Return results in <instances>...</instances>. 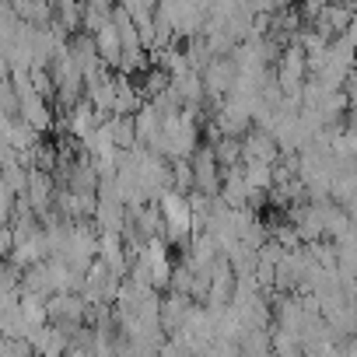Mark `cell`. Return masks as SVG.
I'll return each mask as SVG.
<instances>
[{
	"label": "cell",
	"mask_w": 357,
	"mask_h": 357,
	"mask_svg": "<svg viewBox=\"0 0 357 357\" xmlns=\"http://www.w3.org/2000/svg\"><path fill=\"white\" fill-rule=\"evenodd\" d=\"M84 315H88V305L81 294H50L46 298V322L67 336H74L84 326Z\"/></svg>",
	"instance_id": "cell-2"
},
{
	"label": "cell",
	"mask_w": 357,
	"mask_h": 357,
	"mask_svg": "<svg viewBox=\"0 0 357 357\" xmlns=\"http://www.w3.org/2000/svg\"><path fill=\"white\" fill-rule=\"evenodd\" d=\"M270 354L273 357H301L305 354V343H301L298 333L280 329V326H270Z\"/></svg>",
	"instance_id": "cell-9"
},
{
	"label": "cell",
	"mask_w": 357,
	"mask_h": 357,
	"mask_svg": "<svg viewBox=\"0 0 357 357\" xmlns=\"http://www.w3.org/2000/svg\"><path fill=\"white\" fill-rule=\"evenodd\" d=\"M116 11V0H81V32L95 36L102 25L112 22Z\"/></svg>",
	"instance_id": "cell-6"
},
{
	"label": "cell",
	"mask_w": 357,
	"mask_h": 357,
	"mask_svg": "<svg viewBox=\"0 0 357 357\" xmlns=\"http://www.w3.org/2000/svg\"><path fill=\"white\" fill-rule=\"evenodd\" d=\"M91 39H95V50H98V60L105 63V70H116V67H119V53H123V50H119V36H116L112 22H109V25H102Z\"/></svg>",
	"instance_id": "cell-8"
},
{
	"label": "cell",
	"mask_w": 357,
	"mask_h": 357,
	"mask_svg": "<svg viewBox=\"0 0 357 357\" xmlns=\"http://www.w3.org/2000/svg\"><path fill=\"white\" fill-rule=\"evenodd\" d=\"M140 105H144V98H140L137 81L126 74H112V112L109 116H133Z\"/></svg>",
	"instance_id": "cell-5"
},
{
	"label": "cell",
	"mask_w": 357,
	"mask_h": 357,
	"mask_svg": "<svg viewBox=\"0 0 357 357\" xmlns=\"http://www.w3.org/2000/svg\"><path fill=\"white\" fill-rule=\"evenodd\" d=\"M242 161H259V165H277V158H280V151H277V144H273V137L270 133H263V130H256V126H249L242 137ZM238 161V165H242Z\"/></svg>",
	"instance_id": "cell-4"
},
{
	"label": "cell",
	"mask_w": 357,
	"mask_h": 357,
	"mask_svg": "<svg viewBox=\"0 0 357 357\" xmlns=\"http://www.w3.org/2000/svg\"><path fill=\"white\" fill-rule=\"evenodd\" d=\"M105 126H109V137L119 151L133 147L137 144V130H133V116H105Z\"/></svg>",
	"instance_id": "cell-11"
},
{
	"label": "cell",
	"mask_w": 357,
	"mask_h": 357,
	"mask_svg": "<svg viewBox=\"0 0 357 357\" xmlns=\"http://www.w3.org/2000/svg\"><path fill=\"white\" fill-rule=\"evenodd\" d=\"M200 81H204V95H207V105L214 109L235 84V67L228 56H211L207 67L200 70Z\"/></svg>",
	"instance_id": "cell-3"
},
{
	"label": "cell",
	"mask_w": 357,
	"mask_h": 357,
	"mask_svg": "<svg viewBox=\"0 0 357 357\" xmlns=\"http://www.w3.org/2000/svg\"><path fill=\"white\" fill-rule=\"evenodd\" d=\"M242 178L252 193H270L273 186V165H259V161H242Z\"/></svg>",
	"instance_id": "cell-10"
},
{
	"label": "cell",
	"mask_w": 357,
	"mask_h": 357,
	"mask_svg": "<svg viewBox=\"0 0 357 357\" xmlns=\"http://www.w3.org/2000/svg\"><path fill=\"white\" fill-rule=\"evenodd\" d=\"M15 249V235H11V225H0V259H8Z\"/></svg>",
	"instance_id": "cell-14"
},
{
	"label": "cell",
	"mask_w": 357,
	"mask_h": 357,
	"mask_svg": "<svg viewBox=\"0 0 357 357\" xmlns=\"http://www.w3.org/2000/svg\"><path fill=\"white\" fill-rule=\"evenodd\" d=\"M15 200H18V197H15L4 183H0V225H8V221H11V214H15Z\"/></svg>",
	"instance_id": "cell-13"
},
{
	"label": "cell",
	"mask_w": 357,
	"mask_h": 357,
	"mask_svg": "<svg viewBox=\"0 0 357 357\" xmlns=\"http://www.w3.org/2000/svg\"><path fill=\"white\" fill-rule=\"evenodd\" d=\"M158 214H161V228H165V242L186 249L190 235H193V214H190V197L186 193H175V190H165L158 200H154Z\"/></svg>",
	"instance_id": "cell-1"
},
{
	"label": "cell",
	"mask_w": 357,
	"mask_h": 357,
	"mask_svg": "<svg viewBox=\"0 0 357 357\" xmlns=\"http://www.w3.org/2000/svg\"><path fill=\"white\" fill-rule=\"evenodd\" d=\"M53 29H60L63 36L81 32V0H53Z\"/></svg>",
	"instance_id": "cell-7"
},
{
	"label": "cell",
	"mask_w": 357,
	"mask_h": 357,
	"mask_svg": "<svg viewBox=\"0 0 357 357\" xmlns=\"http://www.w3.org/2000/svg\"><path fill=\"white\" fill-rule=\"evenodd\" d=\"M211 151H214L218 168H235L242 161V140L238 137H218V140H211Z\"/></svg>",
	"instance_id": "cell-12"
}]
</instances>
